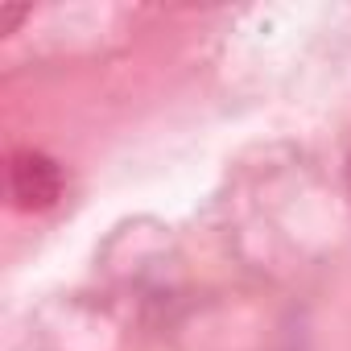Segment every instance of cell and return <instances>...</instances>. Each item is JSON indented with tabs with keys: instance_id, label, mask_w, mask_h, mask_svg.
<instances>
[{
	"instance_id": "1",
	"label": "cell",
	"mask_w": 351,
	"mask_h": 351,
	"mask_svg": "<svg viewBox=\"0 0 351 351\" xmlns=\"http://www.w3.org/2000/svg\"><path fill=\"white\" fill-rule=\"evenodd\" d=\"M9 195L21 211H46L58 203L62 195V169L54 157L46 153H34V149H21L13 153L9 161Z\"/></svg>"
},
{
	"instance_id": "2",
	"label": "cell",
	"mask_w": 351,
	"mask_h": 351,
	"mask_svg": "<svg viewBox=\"0 0 351 351\" xmlns=\"http://www.w3.org/2000/svg\"><path fill=\"white\" fill-rule=\"evenodd\" d=\"M25 17V9H17V5H5V9H0V34H9L17 21Z\"/></svg>"
}]
</instances>
